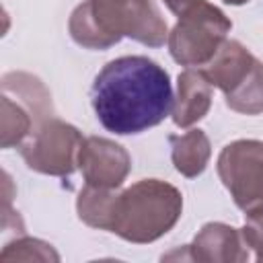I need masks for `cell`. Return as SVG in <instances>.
Wrapping results in <instances>:
<instances>
[{
	"label": "cell",
	"mask_w": 263,
	"mask_h": 263,
	"mask_svg": "<svg viewBox=\"0 0 263 263\" xmlns=\"http://www.w3.org/2000/svg\"><path fill=\"white\" fill-rule=\"evenodd\" d=\"M168 72L146 55H121L101 68L90 86L99 123L117 136L156 127L173 111Z\"/></svg>",
	"instance_id": "1"
},
{
	"label": "cell",
	"mask_w": 263,
	"mask_h": 263,
	"mask_svg": "<svg viewBox=\"0 0 263 263\" xmlns=\"http://www.w3.org/2000/svg\"><path fill=\"white\" fill-rule=\"evenodd\" d=\"M68 33L86 49H107L123 37L148 47L168 39L166 21L152 0H84L72 10Z\"/></svg>",
	"instance_id": "2"
},
{
	"label": "cell",
	"mask_w": 263,
	"mask_h": 263,
	"mask_svg": "<svg viewBox=\"0 0 263 263\" xmlns=\"http://www.w3.org/2000/svg\"><path fill=\"white\" fill-rule=\"evenodd\" d=\"M183 214L181 191L160 179H142L117 193L111 230L134 245H148L164 236Z\"/></svg>",
	"instance_id": "3"
},
{
	"label": "cell",
	"mask_w": 263,
	"mask_h": 263,
	"mask_svg": "<svg viewBox=\"0 0 263 263\" xmlns=\"http://www.w3.org/2000/svg\"><path fill=\"white\" fill-rule=\"evenodd\" d=\"M230 29L232 21L218 6L201 2L181 14L177 25L168 31L166 43L171 58L181 66L201 68L216 55Z\"/></svg>",
	"instance_id": "4"
},
{
	"label": "cell",
	"mask_w": 263,
	"mask_h": 263,
	"mask_svg": "<svg viewBox=\"0 0 263 263\" xmlns=\"http://www.w3.org/2000/svg\"><path fill=\"white\" fill-rule=\"evenodd\" d=\"M82 142L84 138L78 127L58 117H49L18 148L31 171L49 177H70L78 166Z\"/></svg>",
	"instance_id": "5"
},
{
	"label": "cell",
	"mask_w": 263,
	"mask_h": 263,
	"mask_svg": "<svg viewBox=\"0 0 263 263\" xmlns=\"http://www.w3.org/2000/svg\"><path fill=\"white\" fill-rule=\"evenodd\" d=\"M218 177L236 208L245 214L263 208V142L234 140L226 144L216 162Z\"/></svg>",
	"instance_id": "6"
},
{
	"label": "cell",
	"mask_w": 263,
	"mask_h": 263,
	"mask_svg": "<svg viewBox=\"0 0 263 263\" xmlns=\"http://www.w3.org/2000/svg\"><path fill=\"white\" fill-rule=\"evenodd\" d=\"M78 168L86 185L119 189L132 171V158L121 144L109 138L88 136L78 152Z\"/></svg>",
	"instance_id": "7"
},
{
	"label": "cell",
	"mask_w": 263,
	"mask_h": 263,
	"mask_svg": "<svg viewBox=\"0 0 263 263\" xmlns=\"http://www.w3.org/2000/svg\"><path fill=\"white\" fill-rule=\"evenodd\" d=\"M181 255L199 263H240L249 259V247L242 240L238 228L224 222H208L195 234L193 242L185 247Z\"/></svg>",
	"instance_id": "8"
},
{
	"label": "cell",
	"mask_w": 263,
	"mask_h": 263,
	"mask_svg": "<svg viewBox=\"0 0 263 263\" xmlns=\"http://www.w3.org/2000/svg\"><path fill=\"white\" fill-rule=\"evenodd\" d=\"M212 84L199 68H187L177 78V97L173 103V123L177 127H191L201 121L212 107Z\"/></svg>",
	"instance_id": "9"
},
{
	"label": "cell",
	"mask_w": 263,
	"mask_h": 263,
	"mask_svg": "<svg viewBox=\"0 0 263 263\" xmlns=\"http://www.w3.org/2000/svg\"><path fill=\"white\" fill-rule=\"evenodd\" d=\"M253 62H255V55L240 41L226 39L216 51V55L199 70L212 86L220 88L226 95L247 76Z\"/></svg>",
	"instance_id": "10"
},
{
	"label": "cell",
	"mask_w": 263,
	"mask_h": 263,
	"mask_svg": "<svg viewBox=\"0 0 263 263\" xmlns=\"http://www.w3.org/2000/svg\"><path fill=\"white\" fill-rule=\"evenodd\" d=\"M168 144L173 164L183 177L195 179L205 171L212 156V144L203 129H187L185 134H173L168 136Z\"/></svg>",
	"instance_id": "11"
},
{
	"label": "cell",
	"mask_w": 263,
	"mask_h": 263,
	"mask_svg": "<svg viewBox=\"0 0 263 263\" xmlns=\"http://www.w3.org/2000/svg\"><path fill=\"white\" fill-rule=\"evenodd\" d=\"M2 95H8L21 103H25L41 121L53 117L51 95L47 86L29 72H6L0 80Z\"/></svg>",
	"instance_id": "12"
},
{
	"label": "cell",
	"mask_w": 263,
	"mask_h": 263,
	"mask_svg": "<svg viewBox=\"0 0 263 263\" xmlns=\"http://www.w3.org/2000/svg\"><path fill=\"white\" fill-rule=\"evenodd\" d=\"M43 121L21 101L2 95L0 101V136H2V148L21 146Z\"/></svg>",
	"instance_id": "13"
},
{
	"label": "cell",
	"mask_w": 263,
	"mask_h": 263,
	"mask_svg": "<svg viewBox=\"0 0 263 263\" xmlns=\"http://www.w3.org/2000/svg\"><path fill=\"white\" fill-rule=\"evenodd\" d=\"M115 201H117V191L115 189H105V187H92L86 185L76 199V212L78 218L99 230H111L113 222V212H115Z\"/></svg>",
	"instance_id": "14"
},
{
	"label": "cell",
	"mask_w": 263,
	"mask_h": 263,
	"mask_svg": "<svg viewBox=\"0 0 263 263\" xmlns=\"http://www.w3.org/2000/svg\"><path fill=\"white\" fill-rule=\"evenodd\" d=\"M226 107L242 115L263 113V62L255 58L247 76L224 95Z\"/></svg>",
	"instance_id": "15"
},
{
	"label": "cell",
	"mask_w": 263,
	"mask_h": 263,
	"mask_svg": "<svg viewBox=\"0 0 263 263\" xmlns=\"http://www.w3.org/2000/svg\"><path fill=\"white\" fill-rule=\"evenodd\" d=\"M0 259L2 261H60V255L51 249V245L39 238L21 236L4 247Z\"/></svg>",
	"instance_id": "16"
},
{
	"label": "cell",
	"mask_w": 263,
	"mask_h": 263,
	"mask_svg": "<svg viewBox=\"0 0 263 263\" xmlns=\"http://www.w3.org/2000/svg\"><path fill=\"white\" fill-rule=\"evenodd\" d=\"M245 245L255 251V259L263 261V208L245 214V226L240 228Z\"/></svg>",
	"instance_id": "17"
},
{
	"label": "cell",
	"mask_w": 263,
	"mask_h": 263,
	"mask_svg": "<svg viewBox=\"0 0 263 263\" xmlns=\"http://www.w3.org/2000/svg\"><path fill=\"white\" fill-rule=\"evenodd\" d=\"M201 2H205V0H164L166 8H168L173 14H177V16L189 12L191 8H195V6L201 4Z\"/></svg>",
	"instance_id": "18"
},
{
	"label": "cell",
	"mask_w": 263,
	"mask_h": 263,
	"mask_svg": "<svg viewBox=\"0 0 263 263\" xmlns=\"http://www.w3.org/2000/svg\"><path fill=\"white\" fill-rule=\"evenodd\" d=\"M226 4H232V6H240V4H247L249 0H224Z\"/></svg>",
	"instance_id": "19"
}]
</instances>
